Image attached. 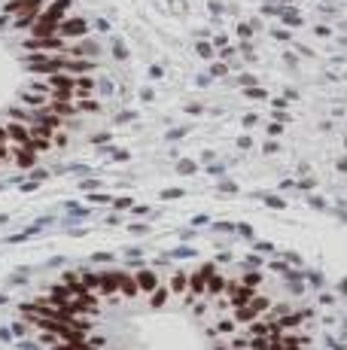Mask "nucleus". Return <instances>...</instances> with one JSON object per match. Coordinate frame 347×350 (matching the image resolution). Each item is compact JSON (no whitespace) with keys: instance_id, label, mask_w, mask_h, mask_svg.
Instances as JSON below:
<instances>
[{"instance_id":"1","label":"nucleus","mask_w":347,"mask_h":350,"mask_svg":"<svg viewBox=\"0 0 347 350\" xmlns=\"http://www.w3.org/2000/svg\"><path fill=\"white\" fill-rule=\"evenodd\" d=\"M28 52H70L67 46V37L61 34H52V37H31V40L25 43Z\"/></svg>"},{"instance_id":"2","label":"nucleus","mask_w":347,"mask_h":350,"mask_svg":"<svg viewBox=\"0 0 347 350\" xmlns=\"http://www.w3.org/2000/svg\"><path fill=\"white\" fill-rule=\"evenodd\" d=\"M268 307H271V301H268L265 295H253L250 301L238 304V310H235V320H238V323H253L259 314H268Z\"/></svg>"},{"instance_id":"3","label":"nucleus","mask_w":347,"mask_h":350,"mask_svg":"<svg viewBox=\"0 0 347 350\" xmlns=\"http://www.w3.org/2000/svg\"><path fill=\"white\" fill-rule=\"evenodd\" d=\"M7 134L16 146H31V125L28 122H19V119H7Z\"/></svg>"},{"instance_id":"4","label":"nucleus","mask_w":347,"mask_h":350,"mask_svg":"<svg viewBox=\"0 0 347 350\" xmlns=\"http://www.w3.org/2000/svg\"><path fill=\"white\" fill-rule=\"evenodd\" d=\"M225 292H228V301L231 304H244V301H250L253 295H256V289H250V286H244V283H225Z\"/></svg>"},{"instance_id":"5","label":"nucleus","mask_w":347,"mask_h":350,"mask_svg":"<svg viewBox=\"0 0 347 350\" xmlns=\"http://www.w3.org/2000/svg\"><path fill=\"white\" fill-rule=\"evenodd\" d=\"M43 4L46 0H10V4L4 7V13L7 16H22L28 10H43Z\"/></svg>"},{"instance_id":"6","label":"nucleus","mask_w":347,"mask_h":350,"mask_svg":"<svg viewBox=\"0 0 347 350\" xmlns=\"http://www.w3.org/2000/svg\"><path fill=\"white\" fill-rule=\"evenodd\" d=\"M58 34L61 37H83L86 34V22L83 19H67V22L58 25Z\"/></svg>"},{"instance_id":"7","label":"nucleus","mask_w":347,"mask_h":350,"mask_svg":"<svg viewBox=\"0 0 347 350\" xmlns=\"http://www.w3.org/2000/svg\"><path fill=\"white\" fill-rule=\"evenodd\" d=\"M10 159H16V143L7 134V125H0V162H10Z\"/></svg>"},{"instance_id":"8","label":"nucleus","mask_w":347,"mask_h":350,"mask_svg":"<svg viewBox=\"0 0 347 350\" xmlns=\"http://www.w3.org/2000/svg\"><path fill=\"white\" fill-rule=\"evenodd\" d=\"M92 89H95V86H92V80H89L86 73L73 80V95H76V98H89V95H92Z\"/></svg>"},{"instance_id":"9","label":"nucleus","mask_w":347,"mask_h":350,"mask_svg":"<svg viewBox=\"0 0 347 350\" xmlns=\"http://www.w3.org/2000/svg\"><path fill=\"white\" fill-rule=\"evenodd\" d=\"M222 289H225V280H222V277H213V274H210V277H207V289H204V292H207V295L213 298V295H219Z\"/></svg>"},{"instance_id":"10","label":"nucleus","mask_w":347,"mask_h":350,"mask_svg":"<svg viewBox=\"0 0 347 350\" xmlns=\"http://www.w3.org/2000/svg\"><path fill=\"white\" fill-rule=\"evenodd\" d=\"M156 283H159V280L152 277V274H146V271H143V274L137 277V286H140L143 292H152V289H156Z\"/></svg>"},{"instance_id":"11","label":"nucleus","mask_w":347,"mask_h":350,"mask_svg":"<svg viewBox=\"0 0 347 350\" xmlns=\"http://www.w3.org/2000/svg\"><path fill=\"white\" fill-rule=\"evenodd\" d=\"M259 283H262L259 274H247V277H244V286H250V289H259Z\"/></svg>"},{"instance_id":"12","label":"nucleus","mask_w":347,"mask_h":350,"mask_svg":"<svg viewBox=\"0 0 347 350\" xmlns=\"http://www.w3.org/2000/svg\"><path fill=\"white\" fill-rule=\"evenodd\" d=\"M219 335H231V332H235V323H231V320H225V323H219V329H216Z\"/></svg>"},{"instance_id":"13","label":"nucleus","mask_w":347,"mask_h":350,"mask_svg":"<svg viewBox=\"0 0 347 350\" xmlns=\"http://www.w3.org/2000/svg\"><path fill=\"white\" fill-rule=\"evenodd\" d=\"M171 289H174V292H183V289H186V277H183V274H180V277H174Z\"/></svg>"},{"instance_id":"14","label":"nucleus","mask_w":347,"mask_h":350,"mask_svg":"<svg viewBox=\"0 0 347 350\" xmlns=\"http://www.w3.org/2000/svg\"><path fill=\"white\" fill-rule=\"evenodd\" d=\"M165 295H168V292H165V289H159V292H156V295H152V304H156V307H159V304H162V301H165Z\"/></svg>"},{"instance_id":"15","label":"nucleus","mask_w":347,"mask_h":350,"mask_svg":"<svg viewBox=\"0 0 347 350\" xmlns=\"http://www.w3.org/2000/svg\"><path fill=\"white\" fill-rule=\"evenodd\" d=\"M52 137H55V143H58V146H64V143H67V134H64V131H55Z\"/></svg>"}]
</instances>
